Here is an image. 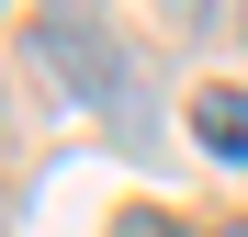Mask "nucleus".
Masks as SVG:
<instances>
[{
	"label": "nucleus",
	"instance_id": "nucleus-1",
	"mask_svg": "<svg viewBox=\"0 0 248 237\" xmlns=\"http://www.w3.org/2000/svg\"><path fill=\"white\" fill-rule=\"evenodd\" d=\"M34 57L57 68L68 102H102V113H136V125H147V102H124V57L102 46L91 23H34Z\"/></svg>",
	"mask_w": 248,
	"mask_h": 237
},
{
	"label": "nucleus",
	"instance_id": "nucleus-2",
	"mask_svg": "<svg viewBox=\"0 0 248 237\" xmlns=\"http://www.w3.org/2000/svg\"><path fill=\"white\" fill-rule=\"evenodd\" d=\"M192 136L215 147V158H237V170H248V91H226V79H215V91L192 102Z\"/></svg>",
	"mask_w": 248,
	"mask_h": 237
},
{
	"label": "nucleus",
	"instance_id": "nucleus-3",
	"mask_svg": "<svg viewBox=\"0 0 248 237\" xmlns=\"http://www.w3.org/2000/svg\"><path fill=\"white\" fill-rule=\"evenodd\" d=\"M113 237H181V226H170V215H158V204H136V215H124Z\"/></svg>",
	"mask_w": 248,
	"mask_h": 237
},
{
	"label": "nucleus",
	"instance_id": "nucleus-4",
	"mask_svg": "<svg viewBox=\"0 0 248 237\" xmlns=\"http://www.w3.org/2000/svg\"><path fill=\"white\" fill-rule=\"evenodd\" d=\"M237 34H248V0H237Z\"/></svg>",
	"mask_w": 248,
	"mask_h": 237
}]
</instances>
